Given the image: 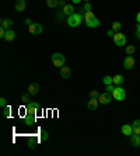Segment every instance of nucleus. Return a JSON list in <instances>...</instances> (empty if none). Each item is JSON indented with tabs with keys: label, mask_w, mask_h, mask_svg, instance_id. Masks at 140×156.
<instances>
[{
	"label": "nucleus",
	"mask_w": 140,
	"mask_h": 156,
	"mask_svg": "<svg viewBox=\"0 0 140 156\" xmlns=\"http://www.w3.org/2000/svg\"><path fill=\"white\" fill-rule=\"evenodd\" d=\"M46 6L50 9H56L59 6V0H46Z\"/></svg>",
	"instance_id": "23"
},
{
	"label": "nucleus",
	"mask_w": 140,
	"mask_h": 156,
	"mask_svg": "<svg viewBox=\"0 0 140 156\" xmlns=\"http://www.w3.org/2000/svg\"><path fill=\"white\" fill-rule=\"evenodd\" d=\"M136 38L137 40H140V24H137L136 26Z\"/></svg>",
	"instance_id": "34"
},
{
	"label": "nucleus",
	"mask_w": 140,
	"mask_h": 156,
	"mask_svg": "<svg viewBox=\"0 0 140 156\" xmlns=\"http://www.w3.org/2000/svg\"><path fill=\"white\" fill-rule=\"evenodd\" d=\"M38 91H39V84L38 83H31L28 86V93L31 96H36L38 94Z\"/></svg>",
	"instance_id": "17"
},
{
	"label": "nucleus",
	"mask_w": 140,
	"mask_h": 156,
	"mask_svg": "<svg viewBox=\"0 0 140 156\" xmlns=\"http://www.w3.org/2000/svg\"><path fill=\"white\" fill-rule=\"evenodd\" d=\"M35 122H36V114L27 111L24 117V124L27 127H32V125H35Z\"/></svg>",
	"instance_id": "6"
},
{
	"label": "nucleus",
	"mask_w": 140,
	"mask_h": 156,
	"mask_svg": "<svg viewBox=\"0 0 140 156\" xmlns=\"http://www.w3.org/2000/svg\"><path fill=\"white\" fill-rule=\"evenodd\" d=\"M21 100L25 103V104H27V103H29V101H31V94H29V93H27V94H24V96H22V97H21Z\"/></svg>",
	"instance_id": "29"
},
{
	"label": "nucleus",
	"mask_w": 140,
	"mask_h": 156,
	"mask_svg": "<svg viewBox=\"0 0 140 156\" xmlns=\"http://www.w3.org/2000/svg\"><path fill=\"white\" fill-rule=\"evenodd\" d=\"M112 30H114L115 33H118V31H121V30H122V24H121L119 21L112 23Z\"/></svg>",
	"instance_id": "25"
},
{
	"label": "nucleus",
	"mask_w": 140,
	"mask_h": 156,
	"mask_svg": "<svg viewBox=\"0 0 140 156\" xmlns=\"http://www.w3.org/2000/svg\"><path fill=\"white\" fill-rule=\"evenodd\" d=\"M52 63H53L56 68H62V66H65L66 63V58L63 54H53L52 55Z\"/></svg>",
	"instance_id": "4"
},
{
	"label": "nucleus",
	"mask_w": 140,
	"mask_h": 156,
	"mask_svg": "<svg viewBox=\"0 0 140 156\" xmlns=\"http://www.w3.org/2000/svg\"><path fill=\"white\" fill-rule=\"evenodd\" d=\"M70 75H72V69L69 68V66H62L60 68V76L63 77V79H69L70 77Z\"/></svg>",
	"instance_id": "15"
},
{
	"label": "nucleus",
	"mask_w": 140,
	"mask_h": 156,
	"mask_svg": "<svg viewBox=\"0 0 140 156\" xmlns=\"http://www.w3.org/2000/svg\"><path fill=\"white\" fill-rule=\"evenodd\" d=\"M112 97H114V100H116V101H123L126 98L125 89H122V86H116L115 90L112 91Z\"/></svg>",
	"instance_id": "3"
},
{
	"label": "nucleus",
	"mask_w": 140,
	"mask_h": 156,
	"mask_svg": "<svg viewBox=\"0 0 140 156\" xmlns=\"http://www.w3.org/2000/svg\"><path fill=\"white\" fill-rule=\"evenodd\" d=\"M105 90H107L108 93H112V91L115 90V87H114V84H108V86H107V89H105Z\"/></svg>",
	"instance_id": "31"
},
{
	"label": "nucleus",
	"mask_w": 140,
	"mask_h": 156,
	"mask_svg": "<svg viewBox=\"0 0 140 156\" xmlns=\"http://www.w3.org/2000/svg\"><path fill=\"white\" fill-rule=\"evenodd\" d=\"M25 7H27L25 0H15V4H14L15 11H18V13H22V11L25 10Z\"/></svg>",
	"instance_id": "13"
},
{
	"label": "nucleus",
	"mask_w": 140,
	"mask_h": 156,
	"mask_svg": "<svg viewBox=\"0 0 140 156\" xmlns=\"http://www.w3.org/2000/svg\"><path fill=\"white\" fill-rule=\"evenodd\" d=\"M135 51H136V48L133 47V45H128V47H126V54L128 55H133Z\"/></svg>",
	"instance_id": "28"
},
{
	"label": "nucleus",
	"mask_w": 140,
	"mask_h": 156,
	"mask_svg": "<svg viewBox=\"0 0 140 156\" xmlns=\"http://www.w3.org/2000/svg\"><path fill=\"white\" fill-rule=\"evenodd\" d=\"M135 63H136V62H135V58H133L132 55H128V56L123 59V68L128 70L132 69L133 66H135Z\"/></svg>",
	"instance_id": "11"
},
{
	"label": "nucleus",
	"mask_w": 140,
	"mask_h": 156,
	"mask_svg": "<svg viewBox=\"0 0 140 156\" xmlns=\"http://www.w3.org/2000/svg\"><path fill=\"white\" fill-rule=\"evenodd\" d=\"M132 127H133V132H135V134H139V135H140V120L133 121Z\"/></svg>",
	"instance_id": "22"
},
{
	"label": "nucleus",
	"mask_w": 140,
	"mask_h": 156,
	"mask_svg": "<svg viewBox=\"0 0 140 156\" xmlns=\"http://www.w3.org/2000/svg\"><path fill=\"white\" fill-rule=\"evenodd\" d=\"M122 134L126 135V136H130V135L133 134V127L132 125H129V124H125V125H122Z\"/></svg>",
	"instance_id": "19"
},
{
	"label": "nucleus",
	"mask_w": 140,
	"mask_h": 156,
	"mask_svg": "<svg viewBox=\"0 0 140 156\" xmlns=\"http://www.w3.org/2000/svg\"><path fill=\"white\" fill-rule=\"evenodd\" d=\"M4 35H6V30H4L3 27H0V38L4 40Z\"/></svg>",
	"instance_id": "35"
},
{
	"label": "nucleus",
	"mask_w": 140,
	"mask_h": 156,
	"mask_svg": "<svg viewBox=\"0 0 140 156\" xmlns=\"http://www.w3.org/2000/svg\"><path fill=\"white\" fill-rule=\"evenodd\" d=\"M39 135H41V141H42V142H46L48 138H49V135H48V131H45V129H41Z\"/></svg>",
	"instance_id": "24"
},
{
	"label": "nucleus",
	"mask_w": 140,
	"mask_h": 156,
	"mask_svg": "<svg viewBox=\"0 0 140 156\" xmlns=\"http://www.w3.org/2000/svg\"><path fill=\"white\" fill-rule=\"evenodd\" d=\"M25 24H27V26H31V24H32V21H31V18H25Z\"/></svg>",
	"instance_id": "37"
},
{
	"label": "nucleus",
	"mask_w": 140,
	"mask_h": 156,
	"mask_svg": "<svg viewBox=\"0 0 140 156\" xmlns=\"http://www.w3.org/2000/svg\"><path fill=\"white\" fill-rule=\"evenodd\" d=\"M28 31L32 34V35H39V34H42L43 27H42V24H39V23H32V24L28 27Z\"/></svg>",
	"instance_id": "7"
},
{
	"label": "nucleus",
	"mask_w": 140,
	"mask_h": 156,
	"mask_svg": "<svg viewBox=\"0 0 140 156\" xmlns=\"http://www.w3.org/2000/svg\"><path fill=\"white\" fill-rule=\"evenodd\" d=\"M83 21H84V14L83 13H74V14L67 17V24L70 27H73V28L80 27L83 24Z\"/></svg>",
	"instance_id": "2"
},
{
	"label": "nucleus",
	"mask_w": 140,
	"mask_h": 156,
	"mask_svg": "<svg viewBox=\"0 0 140 156\" xmlns=\"http://www.w3.org/2000/svg\"><path fill=\"white\" fill-rule=\"evenodd\" d=\"M0 105H2V107H6V105H7V100H6L4 97L0 98Z\"/></svg>",
	"instance_id": "32"
},
{
	"label": "nucleus",
	"mask_w": 140,
	"mask_h": 156,
	"mask_svg": "<svg viewBox=\"0 0 140 156\" xmlns=\"http://www.w3.org/2000/svg\"><path fill=\"white\" fill-rule=\"evenodd\" d=\"M27 146H28L29 149H35L36 146H38V139L34 138V136L28 138V141H27Z\"/></svg>",
	"instance_id": "20"
},
{
	"label": "nucleus",
	"mask_w": 140,
	"mask_h": 156,
	"mask_svg": "<svg viewBox=\"0 0 140 156\" xmlns=\"http://www.w3.org/2000/svg\"><path fill=\"white\" fill-rule=\"evenodd\" d=\"M83 2H86V3H87V2H90V0H83Z\"/></svg>",
	"instance_id": "41"
},
{
	"label": "nucleus",
	"mask_w": 140,
	"mask_h": 156,
	"mask_svg": "<svg viewBox=\"0 0 140 156\" xmlns=\"http://www.w3.org/2000/svg\"><path fill=\"white\" fill-rule=\"evenodd\" d=\"M112 77H114V84H116V86H122L123 80H125V77H123L122 75H115V76H112Z\"/></svg>",
	"instance_id": "21"
},
{
	"label": "nucleus",
	"mask_w": 140,
	"mask_h": 156,
	"mask_svg": "<svg viewBox=\"0 0 140 156\" xmlns=\"http://www.w3.org/2000/svg\"><path fill=\"white\" fill-rule=\"evenodd\" d=\"M41 110V104L39 103H35V101H29L25 104V111H29V113H34V114H38V111Z\"/></svg>",
	"instance_id": "8"
},
{
	"label": "nucleus",
	"mask_w": 140,
	"mask_h": 156,
	"mask_svg": "<svg viewBox=\"0 0 140 156\" xmlns=\"http://www.w3.org/2000/svg\"><path fill=\"white\" fill-rule=\"evenodd\" d=\"M11 114V108H10V105H6V107H3V115L6 117V118H9Z\"/></svg>",
	"instance_id": "26"
},
{
	"label": "nucleus",
	"mask_w": 140,
	"mask_h": 156,
	"mask_svg": "<svg viewBox=\"0 0 140 156\" xmlns=\"http://www.w3.org/2000/svg\"><path fill=\"white\" fill-rule=\"evenodd\" d=\"M81 2H83V0H72V3H73V4H80Z\"/></svg>",
	"instance_id": "39"
},
{
	"label": "nucleus",
	"mask_w": 140,
	"mask_h": 156,
	"mask_svg": "<svg viewBox=\"0 0 140 156\" xmlns=\"http://www.w3.org/2000/svg\"><path fill=\"white\" fill-rule=\"evenodd\" d=\"M59 6H60V7H62V9L65 7V6H66V3H65V0H59Z\"/></svg>",
	"instance_id": "38"
},
{
	"label": "nucleus",
	"mask_w": 140,
	"mask_h": 156,
	"mask_svg": "<svg viewBox=\"0 0 140 156\" xmlns=\"http://www.w3.org/2000/svg\"><path fill=\"white\" fill-rule=\"evenodd\" d=\"M98 103H100L98 97H90V100L87 101V108L90 111H95L98 108Z\"/></svg>",
	"instance_id": "10"
},
{
	"label": "nucleus",
	"mask_w": 140,
	"mask_h": 156,
	"mask_svg": "<svg viewBox=\"0 0 140 156\" xmlns=\"http://www.w3.org/2000/svg\"><path fill=\"white\" fill-rule=\"evenodd\" d=\"M114 44H115L116 47H123V45H126V37L125 34H122L121 31H118V33H115V35H114Z\"/></svg>",
	"instance_id": "5"
},
{
	"label": "nucleus",
	"mask_w": 140,
	"mask_h": 156,
	"mask_svg": "<svg viewBox=\"0 0 140 156\" xmlns=\"http://www.w3.org/2000/svg\"><path fill=\"white\" fill-rule=\"evenodd\" d=\"M129 138H130V145H132L133 148H136V149L140 148V135L139 134H135V132H133Z\"/></svg>",
	"instance_id": "12"
},
{
	"label": "nucleus",
	"mask_w": 140,
	"mask_h": 156,
	"mask_svg": "<svg viewBox=\"0 0 140 156\" xmlns=\"http://www.w3.org/2000/svg\"><path fill=\"white\" fill-rule=\"evenodd\" d=\"M98 96H100V94H98L97 90H91L90 91V97H98Z\"/></svg>",
	"instance_id": "36"
},
{
	"label": "nucleus",
	"mask_w": 140,
	"mask_h": 156,
	"mask_svg": "<svg viewBox=\"0 0 140 156\" xmlns=\"http://www.w3.org/2000/svg\"><path fill=\"white\" fill-rule=\"evenodd\" d=\"M104 84L108 86V84H114V77L112 76H105L104 77Z\"/></svg>",
	"instance_id": "27"
},
{
	"label": "nucleus",
	"mask_w": 140,
	"mask_h": 156,
	"mask_svg": "<svg viewBox=\"0 0 140 156\" xmlns=\"http://www.w3.org/2000/svg\"><path fill=\"white\" fill-rule=\"evenodd\" d=\"M62 13H63V14L65 16H72V14H74V6H73V4H66L65 7L62 9Z\"/></svg>",
	"instance_id": "16"
},
{
	"label": "nucleus",
	"mask_w": 140,
	"mask_h": 156,
	"mask_svg": "<svg viewBox=\"0 0 140 156\" xmlns=\"http://www.w3.org/2000/svg\"><path fill=\"white\" fill-rule=\"evenodd\" d=\"M15 31L14 30H6V35H4V40L7 41V42H11V41H14L15 40Z\"/></svg>",
	"instance_id": "14"
},
{
	"label": "nucleus",
	"mask_w": 140,
	"mask_h": 156,
	"mask_svg": "<svg viewBox=\"0 0 140 156\" xmlns=\"http://www.w3.org/2000/svg\"><path fill=\"white\" fill-rule=\"evenodd\" d=\"M84 11H91V3L90 2H87L86 4H84V9H83Z\"/></svg>",
	"instance_id": "30"
},
{
	"label": "nucleus",
	"mask_w": 140,
	"mask_h": 156,
	"mask_svg": "<svg viewBox=\"0 0 140 156\" xmlns=\"http://www.w3.org/2000/svg\"><path fill=\"white\" fill-rule=\"evenodd\" d=\"M13 24H14V23H13V20H11V18H3V20H2L0 27H3L4 30H10L11 27H13Z\"/></svg>",
	"instance_id": "18"
},
{
	"label": "nucleus",
	"mask_w": 140,
	"mask_h": 156,
	"mask_svg": "<svg viewBox=\"0 0 140 156\" xmlns=\"http://www.w3.org/2000/svg\"><path fill=\"white\" fill-rule=\"evenodd\" d=\"M107 35L109 37V38H114V35H115V31H114V30H108V33H107Z\"/></svg>",
	"instance_id": "33"
},
{
	"label": "nucleus",
	"mask_w": 140,
	"mask_h": 156,
	"mask_svg": "<svg viewBox=\"0 0 140 156\" xmlns=\"http://www.w3.org/2000/svg\"><path fill=\"white\" fill-rule=\"evenodd\" d=\"M136 21H137V24H140V11L137 13V16H136Z\"/></svg>",
	"instance_id": "40"
},
{
	"label": "nucleus",
	"mask_w": 140,
	"mask_h": 156,
	"mask_svg": "<svg viewBox=\"0 0 140 156\" xmlns=\"http://www.w3.org/2000/svg\"><path fill=\"white\" fill-rule=\"evenodd\" d=\"M84 23L87 24L88 28H97L100 27V20L94 16L93 11H84Z\"/></svg>",
	"instance_id": "1"
},
{
	"label": "nucleus",
	"mask_w": 140,
	"mask_h": 156,
	"mask_svg": "<svg viewBox=\"0 0 140 156\" xmlns=\"http://www.w3.org/2000/svg\"><path fill=\"white\" fill-rule=\"evenodd\" d=\"M112 93H108V91H105V93H101L100 96H98V100H100V104H109V103L112 101Z\"/></svg>",
	"instance_id": "9"
}]
</instances>
